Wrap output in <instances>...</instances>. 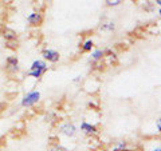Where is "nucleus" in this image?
<instances>
[{
	"label": "nucleus",
	"instance_id": "17",
	"mask_svg": "<svg viewBox=\"0 0 161 151\" xmlns=\"http://www.w3.org/2000/svg\"><path fill=\"white\" fill-rule=\"evenodd\" d=\"M153 151H161V147H158V148H154Z\"/></svg>",
	"mask_w": 161,
	"mask_h": 151
},
{
	"label": "nucleus",
	"instance_id": "2",
	"mask_svg": "<svg viewBox=\"0 0 161 151\" xmlns=\"http://www.w3.org/2000/svg\"><path fill=\"white\" fill-rule=\"evenodd\" d=\"M40 100V92L39 91H31L26 94L22 98V102H20V104L23 106V107H32V106H35L38 102Z\"/></svg>",
	"mask_w": 161,
	"mask_h": 151
},
{
	"label": "nucleus",
	"instance_id": "6",
	"mask_svg": "<svg viewBox=\"0 0 161 151\" xmlns=\"http://www.w3.org/2000/svg\"><path fill=\"white\" fill-rule=\"evenodd\" d=\"M27 23L30 24L31 27H39L40 24L43 23V16L42 13L39 12H31L27 16Z\"/></svg>",
	"mask_w": 161,
	"mask_h": 151
},
{
	"label": "nucleus",
	"instance_id": "7",
	"mask_svg": "<svg viewBox=\"0 0 161 151\" xmlns=\"http://www.w3.org/2000/svg\"><path fill=\"white\" fill-rule=\"evenodd\" d=\"M80 131L86 135H94V134H97V127L87 122H82V124H80Z\"/></svg>",
	"mask_w": 161,
	"mask_h": 151
},
{
	"label": "nucleus",
	"instance_id": "15",
	"mask_svg": "<svg viewBox=\"0 0 161 151\" xmlns=\"http://www.w3.org/2000/svg\"><path fill=\"white\" fill-rule=\"evenodd\" d=\"M156 4H157V6H160L161 7V0H156V2H154Z\"/></svg>",
	"mask_w": 161,
	"mask_h": 151
},
{
	"label": "nucleus",
	"instance_id": "13",
	"mask_svg": "<svg viewBox=\"0 0 161 151\" xmlns=\"http://www.w3.org/2000/svg\"><path fill=\"white\" fill-rule=\"evenodd\" d=\"M50 151H69V150L66 147H63V146H60V144H55L50 148Z\"/></svg>",
	"mask_w": 161,
	"mask_h": 151
},
{
	"label": "nucleus",
	"instance_id": "16",
	"mask_svg": "<svg viewBox=\"0 0 161 151\" xmlns=\"http://www.w3.org/2000/svg\"><path fill=\"white\" fill-rule=\"evenodd\" d=\"M113 151H130V150H128V148H125V150H113Z\"/></svg>",
	"mask_w": 161,
	"mask_h": 151
},
{
	"label": "nucleus",
	"instance_id": "10",
	"mask_svg": "<svg viewBox=\"0 0 161 151\" xmlns=\"http://www.w3.org/2000/svg\"><path fill=\"white\" fill-rule=\"evenodd\" d=\"M94 47V42L93 40H86L83 44H82V51L83 52H89V51H92Z\"/></svg>",
	"mask_w": 161,
	"mask_h": 151
},
{
	"label": "nucleus",
	"instance_id": "5",
	"mask_svg": "<svg viewBox=\"0 0 161 151\" xmlns=\"http://www.w3.org/2000/svg\"><path fill=\"white\" fill-rule=\"evenodd\" d=\"M42 56L44 62H50V63H58L59 59H60V55L58 51L51 48H46L42 51Z\"/></svg>",
	"mask_w": 161,
	"mask_h": 151
},
{
	"label": "nucleus",
	"instance_id": "14",
	"mask_svg": "<svg viewBox=\"0 0 161 151\" xmlns=\"http://www.w3.org/2000/svg\"><path fill=\"white\" fill-rule=\"evenodd\" d=\"M156 126H157V130L161 133V117L158 118V120H157V123H156Z\"/></svg>",
	"mask_w": 161,
	"mask_h": 151
},
{
	"label": "nucleus",
	"instance_id": "11",
	"mask_svg": "<svg viewBox=\"0 0 161 151\" xmlns=\"http://www.w3.org/2000/svg\"><path fill=\"white\" fill-rule=\"evenodd\" d=\"M102 58H103V51H102V49H95V51L92 54V59L95 60V62L102 60Z\"/></svg>",
	"mask_w": 161,
	"mask_h": 151
},
{
	"label": "nucleus",
	"instance_id": "1",
	"mask_svg": "<svg viewBox=\"0 0 161 151\" xmlns=\"http://www.w3.org/2000/svg\"><path fill=\"white\" fill-rule=\"evenodd\" d=\"M0 34H2L3 39L6 40L7 46L9 48H18V46H19V36H18L16 31H14V29L9 28V27H3L2 31H0Z\"/></svg>",
	"mask_w": 161,
	"mask_h": 151
},
{
	"label": "nucleus",
	"instance_id": "12",
	"mask_svg": "<svg viewBox=\"0 0 161 151\" xmlns=\"http://www.w3.org/2000/svg\"><path fill=\"white\" fill-rule=\"evenodd\" d=\"M105 3H106V6H109V7H115V6H119L122 2H121V0H113V2L112 0H106Z\"/></svg>",
	"mask_w": 161,
	"mask_h": 151
},
{
	"label": "nucleus",
	"instance_id": "8",
	"mask_svg": "<svg viewBox=\"0 0 161 151\" xmlns=\"http://www.w3.org/2000/svg\"><path fill=\"white\" fill-rule=\"evenodd\" d=\"M30 70H48V66H47V63L44 62L43 59H36V60H34L32 62Z\"/></svg>",
	"mask_w": 161,
	"mask_h": 151
},
{
	"label": "nucleus",
	"instance_id": "9",
	"mask_svg": "<svg viewBox=\"0 0 161 151\" xmlns=\"http://www.w3.org/2000/svg\"><path fill=\"white\" fill-rule=\"evenodd\" d=\"M47 70H30V71L27 72V76L30 78H35V79H39L43 76V74L46 72Z\"/></svg>",
	"mask_w": 161,
	"mask_h": 151
},
{
	"label": "nucleus",
	"instance_id": "18",
	"mask_svg": "<svg viewBox=\"0 0 161 151\" xmlns=\"http://www.w3.org/2000/svg\"><path fill=\"white\" fill-rule=\"evenodd\" d=\"M158 13H160V16H161V8L158 9Z\"/></svg>",
	"mask_w": 161,
	"mask_h": 151
},
{
	"label": "nucleus",
	"instance_id": "3",
	"mask_svg": "<svg viewBox=\"0 0 161 151\" xmlns=\"http://www.w3.org/2000/svg\"><path fill=\"white\" fill-rule=\"evenodd\" d=\"M6 71L9 75H16L20 71V64H19V59L16 56H8L6 59Z\"/></svg>",
	"mask_w": 161,
	"mask_h": 151
},
{
	"label": "nucleus",
	"instance_id": "4",
	"mask_svg": "<svg viewBox=\"0 0 161 151\" xmlns=\"http://www.w3.org/2000/svg\"><path fill=\"white\" fill-rule=\"evenodd\" d=\"M59 133L66 135L69 138H73L75 134H77V127L73 122H64L59 126Z\"/></svg>",
	"mask_w": 161,
	"mask_h": 151
}]
</instances>
